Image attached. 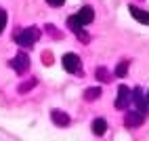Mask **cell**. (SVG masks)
Returning a JSON list of instances; mask_svg holds the SVG:
<instances>
[{
	"mask_svg": "<svg viewBox=\"0 0 149 141\" xmlns=\"http://www.w3.org/2000/svg\"><path fill=\"white\" fill-rule=\"evenodd\" d=\"M15 40H17V44L21 46V48H32L38 40H40V29L38 27H25V29H21L17 36H15Z\"/></svg>",
	"mask_w": 149,
	"mask_h": 141,
	"instance_id": "6da1fadb",
	"label": "cell"
},
{
	"mask_svg": "<svg viewBox=\"0 0 149 141\" xmlns=\"http://www.w3.org/2000/svg\"><path fill=\"white\" fill-rule=\"evenodd\" d=\"M61 63H63V67H65V72H67V74L84 76L82 61H80V57H78L76 53H65V55H63V59H61Z\"/></svg>",
	"mask_w": 149,
	"mask_h": 141,
	"instance_id": "7a4b0ae2",
	"label": "cell"
},
{
	"mask_svg": "<svg viewBox=\"0 0 149 141\" xmlns=\"http://www.w3.org/2000/svg\"><path fill=\"white\" fill-rule=\"evenodd\" d=\"M67 27L72 29V32H74L78 38H80L82 44H88V42H91V36L84 32V23L78 19V15H69V17H67Z\"/></svg>",
	"mask_w": 149,
	"mask_h": 141,
	"instance_id": "3957f363",
	"label": "cell"
},
{
	"mask_svg": "<svg viewBox=\"0 0 149 141\" xmlns=\"http://www.w3.org/2000/svg\"><path fill=\"white\" fill-rule=\"evenodd\" d=\"M132 105H134L136 112H141L143 116H147V105H149V101H147V95L143 93L141 86L132 88Z\"/></svg>",
	"mask_w": 149,
	"mask_h": 141,
	"instance_id": "277c9868",
	"label": "cell"
},
{
	"mask_svg": "<svg viewBox=\"0 0 149 141\" xmlns=\"http://www.w3.org/2000/svg\"><path fill=\"white\" fill-rule=\"evenodd\" d=\"M132 101V90L128 86H118V97H116V109H126Z\"/></svg>",
	"mask_w": 149,
	"mask_h": 141,
	"instance_id": "5b68a950",
	"label": "cell"
},
{
	"mask_svg": "<svg viewBox=\"0 0 149 141\" xmlns=\"http://www.w3.org/2000/svg\"><path fill=\"white\" fill-rule=\"evenodd\" d=\"M11 67L15 69L17 74H25L29 69V57L25 53H17L13 59H11Z\"/></svg>",
	"mask_w": 149,
	"mask_h": 141,
	"instance_id": "8992f818",
	"label": "cell"
},
{
	"mask_svg": "<svg viewBox=\"0 0 149 141\" xmlns=\"http://www.w3.org/2000/svg\"><path fill=\"white\" fill-rule=\"evenodd\" d=\"M143 122H145V116H143L141 112H136L134 107H132V109H128L126 116H124V124H126L128 128H139Z\"/></svg>",
	"mask_w": 149,
	"mask_h": 141,
	"instance_id": "52a82bcc",
	"label": "cell"
},
{
	"mask_svg": "<svg viewBox=\"0 0 149 141\" xmlns=\"http://www.w3.org/2000/svg\"><path fill=\"white\" fill-rule=\"evenodd\" d=\"M51 120L57 126H69V124H72V118H69L65 112H61V109H53V112H51Z\"/></svg>",
	"mask_w": 149,
	"mask_h": 141,
	"instance_id": "ba28073f",
	"label": "cell"
},
{
	"mask_svg": "<svg viewBox=\"0 0 149 141\" xmlns=\"http://www.w3.org/2000/svg\"><path fill=\"white\" fill-rule=\"evenodd\" d=\"M76 15H78V19H80L84 25H91V23L95 21V11H93V6H82Z\"/></svg>",
	"mask_w": 149,
	"mask_h": 141,
	"instance_id": "9c48e42d",
	"label": "cell"
},
{
	"mask_svg": "<svg viewBox=\"0 0 149 141\" xmlns=\"http://www.w3.org/2000/svg\"><path fill=\"white\" fill-rule=\"evenodd\" d=\"M128 11H130V15L136 19L139 23H143V25H149V13H147V11H143V8H139V6H130Z\"/></svg>",
	"mask_w": 149,
	"mask_h": 141,
	"instance_id": "30bf717a",
	"label": "cell"
},
{
	"mask_svg": "<svg viewBox=\"0 0 149 141\" xmlns=\"http://www.w3.org/2000/svg\"><path fill=\"white\" fill-rule=\"evenodd\" d=\"M93 133L97 135V137H103L105 135V130H107V120L105 118H97V120H93Z\"/></svg>",
	"mask_w": 149,
	"mask_h": 141,
	"instance_id": "8fae6325",
	"label": "cell"
},
{
	"mask_svg": "<svg viewBox=\"0 0 149 141\" xmlns=\"http://www.w3.org/2000/svg\"><path fill=\"white\" fill-rule=\"evenodd\" d=\"M101 97V86H88L84 90V101H95Z\"/></svg>",
	"mask_w": 149,
	"mask_h": 141,
	"instance_id": "7c38bea8",
	"label": "cell"
},
{
	"mask_svg": "<svg viewBox=\"0 0 149 141\" xmlns=\"http://www.w3.org/2000/svg\"><path fill=\"white\" fill-rule=\"evenodd\" d=\"M128 67H130V61H128V59H126V61H120V63L116 65V69H113V74H116L118 78H124V76L128 74Z\"/></svg>",
	"mask_w": 149,
	"mask_h": 141,
	"instance_id": "4fadbf2b",
	"label": "cell"
},
{
	"mask_svg": "<svg viewBox=\"0 0 149 141\" xmlns=\"http://www.w3.org/2000/svg\"><path fill=\"white\" fill-rule=\"evenodd\" d=\"M97 80L99 82H109V80H111V74H109V69L107 67H97Z\"/></svg>",
	"mask_w": 149,
	"mask_h": 141,
	"instance_id": "5bb4252c",
	"label": "cell"
},
{
	"mask_svg": "<svg viewBox=\"0 0 149 141\" xmlns=\"http://www.w3.org/2000/svg\"><path fill=\"white\" fill-rule=\"evenodd\" d=\"M36 84H38V80H36V78H29L27 82H23L21 86H19V93H27V90H29V88H34Z\"/></svg>",
	"mask_w": 149,
	"mask_h": 141,
	"instance_id": "9a60e30c",
	"label": "cell"
},
{
	"mask_svg": "<svg viewBox=\"0 0 149 141\" xmlns=\"http://www.w3.org/2000/svg\"><path fill=\"white\" fill-rule=\"evenodd\" d=\"M44 27H46V32H48V34H51L53 38H59V40H61V32H59V29H57V27H55L53 23H46Z\"/></svg>",
	"mask_w": 149,
	"mask_h": 141,
	"instance_id": "2e32d148",
	"label": "cell"
},
{
	"mask_svg": "<svg viewBox=\"0 0 149 141\" xmlns=\"http://www.w3.org/2000/svg\"><path fill=\"white\" fill-rule=\"evenodd\" d=\"M4 27H6V11L0 8V34L4 32Z\"/></svg>",
	"mask_w": 149,
	"mask_h": 141,
	"instance_id": "e0dca14e",
	"label": "cell"
},
{
	"mask_svg": "<svg viewBox=\"0 0 149 141\" xmlns=\"http://www.w3.org/2000/svg\"><path fill=\"white\" fill-rule=\"evenodd\" d=\"M46 4H48V6H53V8H59V6H63V4H65V0H46Z\"/></svg>",
	"mask_w": 149,
	"mask_h": 141,
	"instance_id": "ac0fdd59",
	"label": "cell"
},
{
	"mask_svg": "<svg viewBox=\"0 0 149 141\" xmlns=\"http://www.w3.org/2000/svg\"><path fill=\"white\" fill-rule=\"evenodd\" d=\"M44 61H46L48 65H51V63H53V59H51V53H44Z\"/></svg>",
	"mask_w": 149,
	"mask_h": 141,
	"instance_id": "d6986e66",
	"label": "cell"
},
{
	"mask_svg": "<svg viewBox=\"0 0 149 141\" xmlns=\"http://www.w3.org/2000/svg\"><path fill=\"white\" fill-rule=\"evenodd\" d=\"M147 101H149V93H147Z\"/></svg>",
	"mask_w": 149,
	"mask_h": 141,
	"instance_id": "ffe728a7",
	"label": "cell"
}]
</instances>
